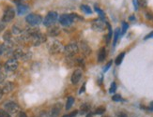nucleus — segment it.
<instances>
[{
	"instance_id": "1",
	"label": "nucleus",
	"mask_w": 153,
	"mask_h": 117,
	"mask_svg": "<svg viewBox=\"0 0 153 117\" xmlns=\"http://www.w3.org/2000/svg\"><path fill=\"white\" fill-rule=\"evenodd\" d=\"M63 52L66 57H75V55L79 52V47L76 43H70L65 46Z\"/></svg>"
},
{
	"instance_id": "2",
	"label": "nucleus",
	"mask_w": 153,
	"mask_h": 117,
	"mask_svg": "<svg viewBox=\"0 0 153 117\" xmlns=\"http://www.w3.org/2000/svg\"><path fill=\"white\" fill-rule=\"evenodd\" d=\"M58 19V14L56 11H49L47 15L45 16V18L42 21V23L46 27L53 26L56 23V21Z\"/></svg>"
},
{
	"instance_id": "3",
	"label": "nucleus",
	"mask_w": 153,
	"mask_h": 117,
	"mask_svg": "<svg viewBox=\"0 0 153 117\" xmlns=\"http://www.w3.org/2000/svg\"><path fill=\"white\" fill-rule=\"evenodd\" d=\"M46 40H47L46 36L44 34L41 33V31H40L36 34L32 35L29 38V41L31 42L33 46H40L41 44L44 43V42L46 41Z\"/></svg>"
},
{
	"instance_id": "4",
	"label": "nucleus",
	"mask_w": 153,
	"mask_h": 117,
	"mask_svg": "<svg viewBox=\"0 0 153 117\" xmlns=\"http://www.w3.org/2000/svg\"><path fill=\"white\" fill-rule=\"evenodd\" d=\"M26 21L28 24H30L31 26H39L40 24L42 23V17L40 14H36V13H30L26 17Z\"/></svg>"
},
{
	"instance_id": "5",
	"label": "nucleus",
	"mask_w": 153,
	"mask_h": 117,
	"mask_svg": "<svg viewBox=\"0 0 153 117\" xmlns=\"http://www.w3.org/2000/svg\"><path fill=\"white\" fill-rule=\"evenodd\" d=\"M63 45L58 40H54L49 46V52L52 54H58L63 51Z\"/></svg>"
},
{
	"instance_id": "6",
	"label": "nucleus",
	"mask_w": 153,
	"mask_h": 117,
	"mask_svg": "<svg viewBox=\"0 0 153 117\" xmlns=\"http://www.w3.org/2000/svg\"><path fill=\"white\" fill-rule=\"evenodd\" d=\"M4 109L5 111L8 112L9 114H14L20 112V107L19 105L14 101H8L4 104Z\"/></svg>"
},
{
	"instance_id": "7",
	"label": "nucleus",
	"mask_w": 153,
	"mask_h": 117,
	"mask_svg": "<svg viewBox=\"0 0 153 117\" xmlns=\"http://www.w3.org/2000/svg\"><path fill=\"white\" fill-rule=\"evenodd\" d=\"M18 66H19L18 60L12 57V58H9L8 61L5 63L4 68L7 71L12 72V71H15V70L18 69Z\"/></svg>"
},
{
	"instance_id": "8",
	"label": "nucleus",
	"mask_w": 153,
	"mask_h": 117,
	"mask_svg": "<svg viewBox=\"0 0 153 117\" xmlns=\"http://www.w3.org/2000/svg\"><path fill=\"white\" fill-rule=\"evenodd\" d=\"M14 17H15V10H14L12 7H8L4 10V14L2 17V22L3 23H9L10 22Z\"/></svg>"
},
{
	"instance_id": "9",
	"label": "nucleus",
	"mask_w": 153,
	"mask_h": 117,
	"mask_svg": "<svg viewBox=\"0 0 153 117\" xmlns=\"http://www.w3.org/2000/svg\"><path fill=\"white\" fill-rule=\"evenodd\" d=\"M105 26H106V22H104L101 19H96L93 20V22L91 24L92 29L98 32H102L105 29Z\"/></svg>"
},
{
	"instance_id": "10",
	"label": "nucleus",
	"mask_w": 153,
	"mask_h": 117,
	"mask_svg": "<svg viewBox=\"0 0 153 117\" xmlns=\"http://www.w3.org/2000/svg\"><path fill=\"white\" fill-rule=\"evenodd\" d=\"M73 20L70 16V14H63L59 17V23L63 26H69L72 24Z\"/></svg>"
},
{
	"instance_id": "11",
	"label": "nucleus",
	"mask_w": 153,
	"mask_h": 117,
	"mask_svg": "<svg viewBox=\"0 0 153 117\" xmlns=\"http://www.w3.org/2000/svg\"><path fill=\"white\" fill-rule=\"evenodd\" d=\"M62 108H63V105L61 103H59V102L58 103H56L52 107L51 111H50L48 114V117H56L60 113V112H61Z\"/></svg>"
},
{
	"instance_id": "12",
	"label": "nucleus",
	"mask_w": 153,
	"mask_h": 117,
	"mask_svg": "<svg viewBox=\"0 0 153 117\" xmlns=\"http://www.w3.org/2000/svg\"><path fill=\"white\" fill-rule=\"evenodd\" d=\"M82 76H83V72L80 69H75L72 73V77H70V81H72V84H77L82 79Z\"/></svg>"
},
{
	"instance_id": "13",
	"label": "nucleus",
	"mask_w": 153,
	"mask_h": 117,
	"mask_svg": "<svg viewBox=\"0 0 153 117\" xmlns=\"http://www.w3.org/2000/svg\"><path fill=\"white\" fill-rule=\"evenodd\" d=\"M16 4H17V12H18L19 15H23V14L26 13L28 10H29V7L26 4H23L22 2L19 1V0H17Z\"/></svg>"
},
{
	"instance_id": "14",
	"label": "nucleus",
	"mask_w": 153,
	"mask_h": 117,
	"mask_svg": "<svg viewBox=\"0 0 153 117\" xmlns=\"http://www.w3.org/2000/svg\"><path fill=\"white\" fill-rule=\"evenodd\" d=\"M78 47H79V52L81 51V52L84 55L87 56L91 54V48L87 45V43H86V42H83V41L80 42V46H78Z\"/></svg>"
},
{
	"instance_id": "15",
	"label": "nucleus",
	"mask_w": 153,
	"mask_h": 117,
	"mask_svg": "<svg viewBox=\"0 0 153 117\" xmlns=\"http://www.w3.org/2000/svg\"><path fill=\"white\" fill-rule=\"evenodd\" d=\"M14 87H15V85H14L13 83H12V81H8V83H5L1 86V89L4 94H9L12 91H13Z\"/></svg>"
},
{
	"instance_id": "16",
	"label": "nucleus",
	"mask_w": 153,
	"mask_h": 117,
	"mask_svg": "<svg viewBox=\"0 0 153 117\" xmlns=\"http://www.w3.org/2000/svg\"><path fill=\"white\" fill-rule=\"evenodd\" d=\"M47 34H48V36H50V37H56V36H58V35L60 34V27L59 26H50L48 31H47Z\"/></svg>"
},
{
	"instance_id": "17",
	"label": "nucleus",
	"mask_w": 153,
	"mask_h": 117,
	"mask_svg": "<svg viewBox=\"0 0 153 117\" xmlns=\"http://www.w3.org/2000/svg\"><path fill=\"white\" fill-rule=\"evenodd\" d=\"M105 58H106V49L105 47H102L99 50V52H98V62L99 63L104 62Z\"/></svg>"
},
{
	"instance_id": "18",
	"label": "nucleus",
	"mask_w": 153,
	"mask_h": 117,
	"mask_svg": "<svg viewBox=\"0 0 153 117\" xmlns=\"http://www.w3.org/2000/svg\"><path fill=\"white\" fill-rule=\"evenodd\" d=\"M121 36V30H120V28H116L114 32V41H113V46L114 47H116V42L118 40L119 37Z\"/></svg>"
},
{
	"instance_id": "19",
	"label": "nucleus",
	"mask_w": 153,
	"mask_h": 117,
	"mask_svg": "<svg viewBox=\"0 0 153 117\" xmlns=\"http://www.w3.org/2000/svg\"><path fill=\"white\" fill-rule=\"evenodd\" d=\"M94 9H95V11L99 14L100 19L102 20V21H104V22H106V21H105V13L104 12V10L100 9L98 6H94Z\"/></svg>"
},
{
	"instance_id": "20",
	"label": "nucleus",
	"mask_w": 153,
	"mask_h": 117,
	"mask_svg": "<svg viewBox=\"0 0 153 117\" xmlns=\"http://www.w3.org/2000/svg\"><path fill=\"white\" fill-rule=\"evenodd\" d=\"M80 114H85V113H88L90 111V105L87 103H84L80 108Z\"/></svg>"
},
{
	"instance_id": "21",
	"label": "nucleus",
	"mask_w": 153,
	"mask_h": 117,
	"mask_svg": "<svg viewBox=\"0 0 153 117\" xmlns=\"http://www.w3.org/2000/svg\"><path fill=\"white\" fill-rule=\"evenodd\" d=\"M24 29H22L19 26H17V24H14V26H12V33L14 35H17V36H20L21 34L23 33V31Z\"/></svg>"
},
{
	"instance_id": "22",
	"label": "nucleus",
	"mask_w": 153,
	"mask_h": 117,
	"mask_svg": "<svg viewBox=\"0 0 153 117\" xmlns=\"http://www.w3.org/2000/svg\"><path fill=\"white\" fill-rule=\"evenodd\" d=\"M3 38L6 42H9L12 43V32L10 31H6L4 33V36H3Z\"/></svg>"
},
{
	"instance_id": "23",
	"label": "nucleus",
	"mask_w": 153,
	"mask_h": 117,
	"mask_svg": "<svg viewBox=\"0 0 153 117\" xmlns=\"http://www.w3.org/2000/svg\"><path fill=\"white\" fill-rule=\"evenodd\" d=\"M74 103V98L72 97H70V98H68L67 99V102H66V106H65V108L67 111H69V110L72 107V105Z\"/></svg>"
},
{
	"instance_id": "24",
	"label": "nucleus",
	"mask_w": 153,
	"mask_h": 117,
	"mask_svg": "<svg viewBox=\"0 0 153 117\" xmlns=\"http://www.w3.org/2000/svg\"><path fill=\"white\" fill-rule=\"evenodd\" d=\"M124 57H125V52H121V54H119L118 55H117L116 58V61H115L116 65V66H119L120 64L122 63Z\"/></svg>"
},
{
	"instance_id": "25",
	"label": "nucleus",
	"mask_w": 153,
	"mask_h": 117,
	"mask_svg": "<svg viewBox=\"0 0 153 117\" xmlns=\"http://www.w3.org/2000/svg\"><path fill=\"white\" fill-rule=\"evenodd\" d=\"M106 26H107L108 30H109L108 35H107V38H106V42H107V44H109L110 40H111L112 37H113V32H112V27H111V26H110L108 23H106Z\"/></svg>"
},
{
	"instance_id": "26",
	"label": "nucleus",
	"mask_w": 153,
	"mask_h": 117,
	"mask_svg": "<svg viewBox=\"0 0 153 117\" xmlns=\"http://www.w3.org/2000/svg\"><path fill=\"white\" fill-rule=\"evenodd\" d=\"M106 111L105 107H104V106H100V107H98L97 109L95 110L94 112V114H97V115H101L102 114V113H104Z\"/></svg>"
},
{
	"instance_id": "27",
	"label": "nucleus",
	"mask_w": 153,
	"mask_h": 117,
	"mask_svg": "<svg viewBox=\"0 0 153 117\" xmlns=\"http://www.w3.org/2000/svg\"><path fill=\"white\" fill-rule=\"evenodd\" d=\"M81 9L87 14H91L92 13V9H90V7L87 6V5H84V4L81 5Z\"/></svg>"
},
{
	"instance_id": "28",
	"label": "nucleus",
	"mask_w": 153,
	"mask_h": 117,
	"mask_svg": "<svg viewBox=\"0 0 153 117\" xmlns=\"http://www.w3.org/2000/svg\"><path fill=\"white\" fill-rule=\"evenodd\" d=\"M116 90V83L115 81H113L111 83V86H110V89H109V93L110 94H114Z\"/></svg>"
},
{
	"instance_id": "29",
	"label": "nucleus",
	"mask_w": 153,
	"mask_h": 117,
	"mask_svg": "<svg viewBox=\"0 0 153 117\" xmlns=\"http://www.w3.org/2000/svg\"><path fill=\"white\" fill-rule=\"evenodd\" d=\"M128 28H129V24L125 22H122V29H121V35H124L127 32Z\"/></svg>"
},
{
	"instance_id": "30",
	"label": "nucleus",
	"mask_w": 153,
	"mask_h": 117,
	"mask_svg": "<svg viewBox=\"0 0 153 117\" xmlns=\"http://www.w3.org/2000/svg\"><path fill=\"white\" fill-rule=\"evenodd\" d=\"M0 117H12V115L5 110L0 109Z\"/></svg>"
},
{
	"instance_id": "31",
	"label": "nucleus",
	"mask_w": 153,
	"mask_h": 117,
	"mask_svg": "<svg viewBox=\"0 0 153 117\" xmlns=\"http://www.w3.org/2000/svg\"><path fill=\"white\" fill-rule=\"evenodd\" d=\"M70 16H72L73 22H74V21H77V20H79V21H80V20H82V21L84 20L83 17L79 16V15H78V14H76V13H72V14H70Z\"/></svg>"
},
{
	"instance_id": "32",
	"label": "nucleus",
	"mask_w": 153,
	"mask_h": 117,
	"mask_svg": "<svg viewBox=\"0 0 153 117\" xmlns=\"http://www.w3.org/2000/svg\"><path fill=\"white\" fill-rule=\"evenodd\" d=\"M113 101H116V102H118V101H123V99L121 98V95H114L112 97Z\"/></svg>"
},
{
	"instance_id": "33",
	"label": "nucleus",
	"mask_w": 153,
	"mask_h": 117,
	"mask_svg": "<svg viewBox=\"0 0 153 117\" xmlns=\"http://www.w3.org/2000/svg\"><path fill=\"white\" fill-rule=\"evenodd\" d=\"M137 2H138V5L142 7V8H145V7H147L148 5L147 0H137Z\"/></svg>"
},
{
	"instance_id": "34",
	"label": "nucleus",
	"mask_w": 153,
	"mask_h": 117,
	"mask_svg": "<svg viewBox=\"0 0 153 117\" xmlns=\"http://www.w3.org/2000/svg\"><path fill=\"white\" fill-rule=\"evenodd\" d=\"M6 77H7V75H6V73H4V72H0V84H1L2 83H4V81L6 80Z\"/></svg>"
},
{
	"instance_id": "35",
	"label": "nucleus",
	"mask_w": 153,
	"mask_h": 117,
	"mask_svg": "<svg viewBox=\"0 0 153 117\" xmlns=\"http://www.w3.org/2000/svg\"><path fill=\"white\" fill-rule=\"evenodd\" d=\"M112 64H113V61H112V60H110V61L107 63V64H106V66H105V68L104 69V72H106V71H107V70L110 69V68H111V66H112Z\"/></svg>"
},
{
	"instance_id": "36",
	"label": "nucleus",
	"mask_w": 153,
	"mask_h": 117,
	"mask_svg": "<svg viewBox=\"0 0 153 117\" xmlns=\"http://www.w3.org/2000/svg\"><path fill=\"white\" fill-rule=\"evenodd\" d=\"M4 52H5V43H3V44H0V56L4 54Z\"/></svg>"
},
{
	"instance_id": "37",
	"label": "nucleus",
	"mask_w": 153,
	"mask_h": 117,
	"mask_svg": "<svg viewBox=\"0 0 153 117\" xmlns=\"http://www.w3.org/2000/svg\"><path fill=\"white\" fill-rule=\"evenodd\" d=\"M149 38H153V31L150 32V33H149V34H148L147 36H146V37L144 38V40H149Z\"/></svg>"
},
{
	"instance_id": "38",
	"label": "nucleus",
	"mask_w": 153,
	"mask_h": 117,
	"mask_svg": "<svg viewBox=\"0 0 153 117\" xmlns=\"http://www.w3.org/2000/svg\"><path fill=\"white\" fill-rule=\"evenodd\" d=\"M146 17H147L148 20H153V14L151 12H147V13H146Z\"/></svg>"
},
{
	"instance_id": "39",
	"label": "nucleus",
	"mask_w": 153,
	"mask_h": 117,
	"mask_svg": "<svg viewBox=\"0 0 153 117\" xmlns=\"http://www.w3.org/2000/svg\"><path fill=\"white\" fill-rule=\"evenodd\" d=\"M78 113V111H73L72 112H70V114H68V117H75Z\"/></svg>"
},
{
	"instance_id": "40",
	"label": "nucleus",
	"mask_w": 153,
	"mask_h": 117,
	"mask_svg": "<svg viewBox=\"0 0 153 117\" xmlns=\"http://www.w3.org/2000/svg\"><path fill=\"white\" fill-rule=\"evenodd\" d=\"M133 6H134V9L138 10V7H139V5H138L137 0H133Z\"/></svg>"
},
{
	"instance_id": "41",
	"label": "nucleus",
	"mask_w": 153,
	"mask_h": 117,
	"mask_svg": "<svg viewBox=\"0 0 153 117\" xmlns=\"http://www.w3.org/2000/svg\"><path fill=\"white\" fill-rule=\"evenodd\" d=\"M5 27H6V26H5V23H3V22H0V33L5 29Z\"/></svg>"
},
{
	"instance_id": "42",
	"label": "nucleus",
	"mask_w": 153,
	"mask_h": 117,
	"mask_svg": "<svg viewBox=\"0 0 153 117\" xmlns=\"http://www.w3.org/2000/svg\"><path fill=\"white\" fill-rule=\"evenodd\" d=\"M85 90H86V83H84L83 85H82V87H81V90L79 91V95H80V94H82V93H84Z\"/></svg>"
},
{
	"instance_id": "43",
	"label": "nucleus",
	"mask_w": 153,
	"mask_h": 117,
	"mask_svg": "<svg viewBox=\"0 0 153 117\" xmlns=\"http://www.w3.org/2000/svg\"><path fill=\"white\" fill-rule=\"evenodd\" d=\"M17 117H27V115H26V112H19V114H18V116H17Z\"/></svg>"
},
{
	"instance_id": "44",
	"label": "nucleus",
	"mask_w": 153,
	"mask_h": 117,
	"mask_svg": "<svg viewBox=\"0 0 153 117\" xmlns=\"http://www.w3.org/2000/svg\"><path fill=\"white\" fill-rule=\"evenodd\" d=\"M117 117H128V116H127V114L125 112H120V113H118Z\"/></svg>"
},
{
	"instance_id": "45",
	"label": "nucleus",
	"mask_w": 153,
	"mask_h": 117,
	"mask_svg": "<svg viewBox=\"0 0 153 117\" xmlns=\"http://www.w3.org/2000/svg\"><path fill=\"white\" fill-rule=\"evenodd\" d=\"M148 110H149V111L153 112V101H152V102H150V103H149V107H148Z\"/></svg>"
},
{
	"instance_id": "46",
	"label": "nucleus",
	"mask_w": 153,
	"mask_h": 117,
	"mask_svg": "<svg viewBox=\"0 0 153 117\" xmlns=\"http://www.w3.org/2000/svg\"><path fill=\"white\" fill-rule=\"evenodd\" d=\"M38 117H47V115H46V113L45 112H41L40 115H39Z\"/></svg>"
},
{
	"instance_id": "47",
	"label": "nucleus",
	"mask_w": 153,
	"mask_h": 117,
	"mask_svg": "<svg viewBox=\"0 0 153 117\" xmlns=\"http://www.w3.org/2000/svg\"><path fill=\"white\" fill-rule=\"evenodd\" d=\"M3 95H4V93H3V91L1 89V87H0V99H1L3 98Z\"/></svg>"
},
{
	"instance_id": "48",
	"label": "nucleus",
	"mask_w": 153,
	"mask_h": 117,
	"mask_svg": "<svg viewBox=\"0 0 153 117\" xmlns=\"http://www.w3.org/2000/svg\"><path fill=\"white\" fill-rule=\"evenodd\" d=\"M130 21H133V20H135V17L134 16H130Z\"/></svg>"
},
{
	"instance_id": "49",
	"label": "nucleus",
	"mask_w": 153,
	"mask_h": 117,
	"mask_svg": "<svg viewBox=\"0 0 153 117\" xmlns=\"http://www.w3.org/2000/svg\"><path fill=\"white\" fill-rule=\"evenodd\" d=\"M86 117H92V113L91 112H88Z\"/></svg>"
},
{
	"instance_id": "50",
	"label": "nucleus",
	"mask_w": 153,
	"mask_h": 117,
	"mask_svg": "<svg viewBox=\"0 0 153 117\" xmlns=\"http://www.w3.org/2000/svg\"><path fill=\"white\" fill-rule=\"evenodd\" d=\"M1 70H2V67H1V65H0V72H1Z\"/></svg>"
},
{
	"instance_id": "51",
	"label": "nucleus",
	"mask_w": 153,
	"mask_h": 117,
	"mask_svg": "<svg viewBox=\"0 0 153 117\" xmlns=\"http://www.w3.org/2000/svg\"><path fill=\"white\" fill-rule=\"evenodd\" d=\"M62 117H68V114H65V115H63Z\"/></svg>"
},
{
	"instance_id": "52",
	"label": "nucleus",
	"mask_w": 153,
	"mask_h": 117,
	"mask_svg": "<svg viewBox=\"0 0 153 117\" xmlns=\"http://www.w3.org/2000/svg\"><path fill=\"white\" fill-rule=\"evenodd\" d=\"M104 117H109V116H104Z\"/></svg>"
}]
</instances>
